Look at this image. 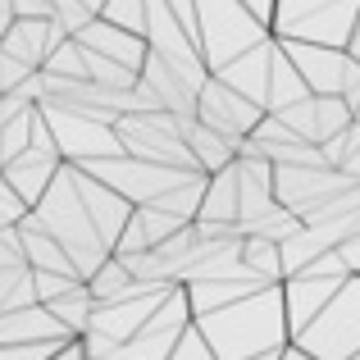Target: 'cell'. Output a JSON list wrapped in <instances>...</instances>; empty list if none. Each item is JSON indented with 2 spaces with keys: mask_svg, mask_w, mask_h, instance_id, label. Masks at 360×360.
<instances>
[{
  "mask_svg": "<svg viewBox=\"0 0 360 360\" xmlns=\"http://www.w3.org/2000/svg\"><path fill=\"white\" fill-rule=\"evenodd\" d=\"M101 18L128 27V32H146V0H105Z\"/></svg>",
  "mask_w": 360,
  "mask_h": 360,
  "instance_id": "cell-14",
  "label": "cell"
},
{
  "mask_svg": "<svg viewBox=\"0 0 360 360\" xmlns=\"http://www.w3.org/2000/svg\"><path fill=\"white\" fill-rule=\"evenodd\" d=\"M246 5H251V9H255V14H260V18H264V23H269V18H274V0H246Z\"/></svg>",
  "mask_w": 360,
  "mask_h": 360,
  "instance_id": "cell-16",
  "label": "cell"
},
{
  "mask_svg": "<svg viewBox=\"0 0 360 360\" xmlns=\"http://www.w3.org/2000/svg\"><path fill=\"white\" fill-rule=\"evenodd\" d=\"M242 264L264 283H283V246L269 238H242Z\"/></svg>",
  "mask_w": 360,
  "mask_h": 360,
  "instance_id": "cell-13",
  "label": "cell"
},
{
  "mask_svg": "<svg viewBox=\"0 0 360 360\" xmlns=\"http://www.w3.org/2000/svg\"><path fill=\"white\" fill-rule=\"evenodd\" d=\"M132 283H137V278L128 274V264H123L119 255H110V260H101V269L87 278V288H91V297H96V306H110V301L128 297Z\"/></svg>",
  "mask_w": 360,
  "mask_h": 360,
  "instance_id": "cell-12",
  "label": "cell"
},
{
  "mask_svg": "<svg viewBox=\"0 0 360 360\" xmlns=\"http://www.w3.org/2000/svg\"><path fill=\"white\" fill-rule=\"evenodd\" d=\"M196 328L205 333V342H210V352L219 360H251L260 352H274V347L292 342L278 283L233 301V306L210 310V315H196Z\"/></svg>",
  "mask_w": 360,
  "mask_h": 360,
  "instance_id": "cell-1",
  "label": "cell"
},
{
  "mask_svg": "<svg viewBox=\"0 0 360 360\" xmlns=\"http://www.w3.org/2000/svg\"><path fill=\"white\" fill-rule=\"evenodd\" d=\"M196 119H201L205 128L224 132V137L238 146V155H242L251 128L264 119V105L246 101L242 91H233L224 78H214V73H210V78H205V87H201V96H196Z\"/></svg>",
  "mask_w": 360,
  "mask_h": 360,
  "instance_id": "cell-5",
  "label": "cell"
},
{
  "mask_svg": "<svg viewBox=\"0 0 360 360\" xmlns=\"http://www.w3.org/2000/svg\"><path fill=\"white\" fill-rule=\"evenodd\" d=\"M169 360H219V356L210 352V342H205V333L196 328V319H192V324L183 328V338L174 342V356H169Z\"/></svg>",
  "mask_w": 360,
  "mask_h": 360,
  "instance_id": "cell-15",
  "label": "cell"
},
{
  "mask_svg": "<svg viewBox=\"0 0 360 360\" xmlns=\"http://www.w3.org/2000/svg\"><path fill=\"white\" fill-rule=\"evenodd\" d=\"M352 278V274H324V269H297V274H288V278L278 283L283 288V310H288V328H292V338L297 333H306L310 328V319L319 315V310L328 306V301L338 297V288Z\"/></svg>",
  "mask_w": 360,
  "mask_h": 360,
  "instance_id": "cell-6",
  "label": "cell"
},
{
  "mask_svg": "<svg viewBox=\"0 0 360 360\" xmlns=\"http://www.w3.org/2000/svg\"><path fill=\"white\" fill-rule=\"evenodd\" d=\"M196 9V46L205 55V69L219 73L251 46L269 41V23L255 14L246 0H192Z\"/></svg>",
  "mask_w": 360,
  "mask_h": 360,
  "instance_id": "cell-2",
  "label": "cell"
},
{
  "mask_svg": "<svg viewBox=\"0 0 360 360\" xmlns=\"http://www.w3.org/2000/svg\"><path fill=\"white\" fill-rule=\"evenodd\" d=\"M201 224H238L242 219V192H238V160L219 174H205V196H201Z\"/></svg>",
  "mask_w": 360,
  "mask_h": 360,
  "instance_id": "cell-9",
  "label": "cell"
},
{
  "mask_svg": "<svg viewBox=\"0 0 360 360\" xmlns=\"http://www.w3.org/2000/svg\"><path fill=\"white\" fill-rule=\"evenodd\" d=\"M251 360H283V347H274V352H260V356H251Z\"/></svg>",
  "mask_w": 360,
  "mask_h": 360,
  "instance_id": "cell-17",
  "label": "cell"
},
{
  "mask_svg": "<svg viewBox=\"0 0 360 360\" xmlns=\"http://www.w3.org/2000/svg\"><path fill=\"white\" fill-rule=\"evenodd\" d=\"M183 137H187V150H192L201 174H219V169H229L233 160H238V146H233L224 132L205 128L201 119H183Z\"/></svg>",
  "mask_w": 360,
  "mask_h": 360,
  "instance_id": "cell-10",
  "label": "cell"
},
{
  "mask_svg": "<svg viewBox=\"0 0 360 360\" xmlns=\"http://www.w3.org/2000/svg\"><path fill=\"white\" fill-rule=\"evenodd\" d=\"M297 347H306L319 360H356L360 356V274L338 288V297L310 319L306 333L292 338Z\"/></svg>",
  "mask_w": 360,
  "mask_h": 360,
  "instance_id": "cell-4",
  "label": "cell"
},
{
  "mask_svg": "<svg viewBox=\"0 0 360 360\" xmlns=\"http://www.w3.org/2000/svg\"><path fill=\"white\" fill-rule=\"evenodd\" d=\"M269 64H274V37L260 41V46H251V51L238 55L233 64H224L214 78H224L233 91H242L246 101L264 105V101H269Z\"/></svg>",
  "mask_w": 360,
  "mask_h": 360,
  "instance_id": "cell-8",
  "label": "cell"
},
{
  "mask_svg": "<svg viewBox=\"0 0 360 360\" xmlns=\"http://www.w3.org/2000/svg\"><path fill=\"white\" fill-rule=\"evenodd\" d=\"M310 87L306 78L297 73V64L288 60V51H283V41L274 37V64H269V101H264V110H283L292 105V101H306Z\"/></svg>",
  "mask_w": 360,
  "mask_h": 360,
  "instance_id": "cell-11",
  "label": "cell"
},
{
  "mask_svg": "<svg viewBox=\"0 0 360 360\" xmlns=\"http://www.w3.org/2000/svg\"><path fill=\"white\" fill-rule=\"evenodd\" d=\"M283 51H288V60L297 64V73L306 78L310 91H342V78H347V64H352V55L342 51V46H319V41H283Z\"/></svg>",
  "mask_w": 360,
  "mask_h": 360,
  "instance_id": "cell-7",
  "label": "cell"
},
{
  "mask_svg": "<svg viewBox=\"0 0 360 360\" xmlns=\"http://www.w3.org/2000/svg\"><path fill=\"white\" fill-rule=\"evenodd\" d=\"M360 23V0H274L269 32L278 41H319L342 46Z\"/></svg>",
  "mask_w": 360,
  "mask_h": 360,
  "instance_id": "cell-3",
  "label": "cell"
}]
</instances>
